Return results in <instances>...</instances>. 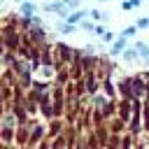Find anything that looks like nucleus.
<instances>
[{
	"mask_svg": "<svg viewBox=\"0 0 149 149\" xmlns=\"http://www.w3.org/2000/svg\"><path fill=\"white\" fill-rule=\"evenodd\" d=\"M126 49H128V42H126V37H116V40L112 42V49H109V54H112V56H121Z\"/></svg>",
	"mask_w": 149,
	"mask_h": 149,
	"instance_id": "nucleus-1",
	"label": "nucleus"
},
{
	"mask_svg": "<svg viewBox=\"0 0 149 149\" xmlns=\"http://www.w3.org/2000/svg\"><path fill=\"white\" fill-rule=\"evenodd\" d=\"M86 16H88V12H86V9H77V12H72L65 21H68V23H72V26H77V23H81Z\"/></svg>",
	"mask_w": 149,
	"mask_h": 149,
	"instance_id": "nucleus-2",
	"label": "nucleus"
},
{
	"mask_svg": "<svg viewBox=\"0 0 149 149\" xmlns=\"http://www.w3.org/2000/svg\"><path fill=\"white\" fill-rule=\"evenodd\" d=\"M135 51H137V58L142 63H149V47L144 42H135Z\"/></svg>",
	"mask_w": 149,
	"mask_h": 149,
	"instance_id": "nucleus-3",
	"label": "nucleus"
},
{
	"mask_svg": "<svg viewBox=\"0 0 149 149\" xmlns=\"http://www.w3.org/2000/svg\"><path fill=\"white\" fill-rule=\"evenodd\" d=\"M56 30H58L61 35H72V33L77 30V26H72V23H68V21H56Z\"/></svg>",
	"mask_w": 149,
	"mask_h": 149,
	"instance_id": "nucleus-4",
	"label": "nucleus"
},
{
	"mask_svg": "<svg viewBox=\"0 0 149 149\" xmlns=\"http://www.w3.org/2000/svg\"><path fill=\"white\" fill-rule=\"evenodd\" d=\"M35 9H37V5H35V2H28V0H23V2H21V14H23L26 19L35 16Z\"/></svg>",
	"mask_w": 149,
	"mask_h": 149,
	"instance_id": "nucleus-5",
	"label": "nucleus"
},
{
	"mask_svg": "<svg viewBox=\"0 0 149 149\" xmlns=\"http://www.w3.org/2000/svg\"><path fill=\"white\" fill-rule=\"evenodd\" d=\"M63 7H65L63 0H54V2H47V5H44V12H56V14H58Z\"/></svg>",
	"mask_w": 149,
	"mask_h": 149,
	"instance_id": "nucleus-6",
	"label": "nucleus"
},
{
	"mask_svg": "<svg viewBox=\"0 0 149 149\" xmlns=\"http://www.w3.org/2000/svg\"><path fill=\"white\" fill-rule=\"evenodd\" d=\"M121 58L128 61V63H130V61H137V51H135V47H133V49H126V51L121 54Z\"/></svg>",
	"mask_w": 149,
	"mask_h": 149,
	"instance_id": "nucleus-7",
	"label": "nucleus"
},
{
	"mask_svg": "<svg viewBox=\"0 0 149 149\" xmlns=\"http://www.w3.org/2000/svg\"><path fill=\"white\" fill-rule=\"evenodd\" d=\"M135 33H137V28H135V23H133V26H128V28H123L119 37H126V40H128V37H133Z\"/></svg>",
	"mask_w": 149,
	"mask_h": 149,
	"instance_id": "nucleus-8",
	"label": "nucleus"
},
{
	"mask_svg": "<svg viewBox=\"0 0 149 149\" xmlns=\"http://www.w3.org/2000/svg\"><path fill=\"white\" fill-rule=\"evenodd\" d=\"M88 14H91L93 21H107V14H102V12H98V9H91Z\"/></svg>",
	"mask_w": 149,
	"mask_h": 149,
	"instance_id": "nucleus-9",
	"label": "nucleus"
},
{
	"mask_svg": "<svg viewBox=\"0 0 149 149\" xmlns=\"http://www.w3.org/2000/svg\"><path fill=\"white\" fill-rule=\"evenodd\" d=\"M81 30H86V33H95V23L84 19V21H81Z\"/></svg>",
	"mask_w": 149,
	"mask_h": 149,
	"instance_id": "nucleus-10",
	"label": "nucleus"
},
{
	"mask_svg": "<svg viewBox=\"0 0 149 149\" xmlns=\"http://www.w3.org/2000/svg\"><path fill=\"white\" fill-rule=\"evenodd\" d=\"M135 28H137V30H144V28H149V19H147V16L137 19V21H135Z\"/></svg>",
	"mask_w": 149,
	"mask_h": 149,
	"instance_id": "nucleus-11",
	"label": "nucleus"
},
{
	"mask_svg": "<svg viewBox=\"0 0 149 149\" xmlns=\"http://www.w3.org/2000/svg\"><path fill=\"white\" fill-rule=\"evenodd\" d=\"M65 2V7L70 9V12H77L79 9V0H63Z\"/></svg>",
	"mask_w": 149,
	"mask_h": 149,
	"instance_id": "nucleus-12",
	"label": "nucleus"
},
{
	"mask_svg": "<svg viewBox=\"0 0 149 149\" xmlns=\"http://www.w3.org/2000/svg\"><path fill=\"white\" fill-rule=\"evenodd\" d=\"M102 42H114V33H109V30H107V33L102 35Z\"/></svg>",
	"mask_w": 149,
	"mask_h": 149,
	"instance_id": "nucleus-13",
	"label": "nucleus"
},
{
	"mask_svg": "<svg viewBox=\"0 0 149 149\" xmlns=\"http://www.w3.org/2000/svg\"><path fill=\"white\" fill-rule=\"evenodd\" d=\"M121 9H133V5H130V0H126V2H121Z\"/></svg>",
	"mask_w": 149,
	"mask_h": 149,
	"instance_id": "nucleus-14",
	"label": "nucleus"
},
{
	"mask_svg": "<svg viewBox=\"0 0 149 149\" xmlns=\"http://www.w3.org/2000/svg\"><path fill=\"white\" fill-rule=\"evenodd\" d=\"M130 5H133V7H140V5H142V0H130Z\"/></svg>",
	"mask_w": 149,
	"mask_h": 149,
	"instance_id": "nucleus-15",
	"label": "nucleus"
},
{
	"mask_svg": "<svg viewBox=\"0 0 149 149\" xmlns=\"http://www.w3.org/2000/svg\"><path fill=\"white\" fill-rule=\"evenodd\" d=\"M100 2H107V0H100Z\"/></svg>",
	"mask_w": 149,
	"mask_h": 149,
	"instance_id": "nucleus-16",
	"label": "nucleus"
},
{
	"mask_svg": "<svg viewBox=\"0 0 149 149\" xmlns=\"http://www.w3.org/2000/svg\"><path fill=\"white\" fill-rule=\"evenodd\" d=\"M16 2H23V0H16Z\"/></svg>",
	"mask_w": 149,
	"mask_h": 149,
	"instance_id": "nucleus-17",
	"label": "nucleus"
},
{
	"mask_svg": "<svg viewBox=\"0 0 149 149\" xmlns=\"http://www.w3.org/2000/svg\"><path fill=\"white\" fill-rule=\"evenodd\" d=\"M0 2H2V0H0Z\"/></svg>",
	"mask_w": 149,
	"mask_h": 149,
	"instance_id": "nucleus-18",
	"label": "nucleus"
}]
</instances>
